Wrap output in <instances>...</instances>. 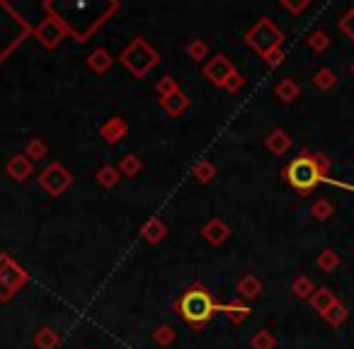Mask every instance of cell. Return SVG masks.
<instances>
[{
  "mask_svg": "<svg viewBox=\"0 0 354 349\" xmlns=\"http://www.w3.org/2000/svg\"><path fill=\"white\" fill-rule=\"evenodd\" d=\"M39 185L44 187V190H47L52 196H61L63 192L73 185V174L68 172L61 163H52V165H47V168L41 170Z\"/></svg>",
  "mask_w": 354,
  "mask_h": 349,
  "instance_id": "6",
  "label": "cell"
},
{
  "mask_svg": "<svg viewBox=\"0 0 354 349\" xmlns=\"http://www.w3.org/2000/svg\"><path fill=\"white\" fill-rule=\"evenodd\" d=\"M311 214H313L316 221H328L330 216L335 214V209H333V204H330L328 199H318L313 206H311Z\"/></svg>",
  "mask_w": 354,
  "mask_h": 349,
  "instance_id": "32",
  "label": "cell"
},
{
  "mask_svg": "<svg viewBox=\"0 0 354 349\" xmlns=\"http://www.w3.org/2000/svg\"><path fill=\"white\" fill-rule=\"evenodd\" d=\"M219 311L223 315H226L231 323H243V320L250 318V306H245V303L241 301H231V303H219Z\"/></svg>",
  "mask_w": 354,
  "mask_h": 349,
  "instance_id": "14",
  "label": "cell"
},
{
  "mask_svg": "<svg viewBox=\"0 0 354 349\" xmlns=\"http://www.w3.org/2000/svg\"><path fill=\"white\" fill-rule=\"evenodd\" d=\"M177 311H180L182 320L187 325L201 328L211 315L219 313V303L214 301V296L201 284H192L180 296V301H177Z\"/></svg>",
  "mask_w": 354,
  "mask_h": 349,
  "instance_id": "2",
  "label": "cell"
},
{
  "mask_svg": "<svg viewBox=\"0 0 354 349\" xmlns=\"http://www.w3.org/2000/svg\"><path fill=\"white\" fill-rule=\"evenodd\" d=\"M155 93L160 95V100H165V98H170V95L180 93V85H177V80H175L173 76H165V78H160L158 85H155Z\"/></svg>",
  "mask_w": 354,
  "mask_h": 349,
  "instance_id": "31",
  "label": "cell"
},
{
  "mask_svg": "<svg viewBox=\"0 0 354 349\" xmlns=\"http://www.w3.org/2000/svg\"><path fill=\"white\" fill-rule=\"evenodd\" d=\"M328 170H330V160L323 153H308V150H303L298 158H294L284 168V177H287V182L298 194H308V192H313L318 185L330 180Z\"/></svg>",
  "mask_w": 354,
  "mask_h": 349,
  "instance_id": "1",
  "label": "cell"
},
{
  "mask_svg": "<svg viewBox=\"0 0 354 349\" xmlns=\"http://www.w3.org/2000/svg\"><path fill=\"white\" fill-rule=\"evenodd\" d=\"M195 177L201 182V185H209L211 180L216 177V165L211 160H199L195 165Z\"/></svg>",
  "mask_w": 354,
  "mask_h": 349,
  "instance_id": "28",
  "label": "cell"
},
{
  "mask_svg": "<svg viewBox=\"0 0 354 349\" xmlns=\"http://www.w3.org/2000/svg\"><path fill=\"white\" fill-rule=\"evenodd\" d=\"M160 107H163L165 114H170V117H180V114L190 107V98L180 90V93H175V95H170V98L160 100Z\"/></svg>",
  "mask_w": 354,
  "mask_h": 349,
  "instance_id": "15",
  "label": "cell"
},
{
  "mask_svg": "<svg viewBox=\"0 0 354 349\" xmlns=\"http://www.w3.org/2000/svg\"><path fill=\"white\" fill-rule=\"evenodd\" d=\"M25 155L32 160V163H34V160H41L44 155H47V144H44L41 139H32L25 148Z\"/></svg>",
  "mask_w": 354,
  "mask_h": 349,
  "instance_id": "33",
  "label": "cell"
},
{
  "mask_svg": "<svg viewBox=\"0 0 354 349\" xmlns=\"http://www.w3.org/2000/svg\"><path fill=\"white\" fill-rule=\"evenodd\" d=\"M245 44L250 49H255L260 56H265V54H269L272 49L282 47L284 32L279 30L269 17H260V20L255 22V27L245 32Z\"/></svg>",
  "mask_w": 354,
  "mask_h": 349,
  "instance_id": "4",
  "label": "cell"
},
{
  "mask_svg": "<svg viewBox=\"0 0 354 349\" xmlns=\"http://www.w3.org/2000/svg\"><path fill=\"white\" fill-rule=\"evenodd\" d=\"M308 301H311V306H313V311H316V313L325 315L330 308H333L335 303L340 301V298L335 296V293L330 291L328 286H318V289H316V291H313V296L308 298Z\"/></svg>",
  "mask_w": 354,
  "mask_h": 349,
  "instance_id": "12",
  "label": "cell"
},
{
  "mask_svg": "<svg viewBox=\"0 0 354 349\" xmlns=\"http://www.w3.org/2000/svg\"><path fill=\"white\" fill-rule=\"evenodd\" d=\"M243 82H245V78L241 76V73H233L231 78H228L226 80V85H223V90H228V93H238V90H241L243 87Z\"/></svg>",
  "mask_w": 354,
  "mask_h": 349,
  "instance_id": "38",
  "label": "cell"
},
{
  "mask_svg": "<svg viewBox=\"0 0 354 349\" xmlns=\"http://www.w3.org/2000/svg\"><path fill=\"white\" fill-rule=\"evenodd\" d=\"M316 289H318V286H316L311 277H296V279H294V284H291L294 296H296V298H306V301L313 296Z\"/></svg>",
  "mask_w": 354,
  "mask_h": 349,
  "instance_id": "25",
  "label": "cell"
},
{
  "mask_svg": "<svg viewBox=\"0 0 354 349\" xmlns=\"http://www.w3.org/2000/svg\"><path fill=\"white\" fill-rule=\"evenodd\" d=\"M282 8L289 12H294V15H298V12H303L306 8H311V0H301V3H291V0H282Z\"/></svg>",
  "mask_w": 354,
  "mask_h": 349,
  "instance_id": "37",
  "label": "cell"
},
{
  "mask_svg": "<svg viewBox=\"0 0 354 349\" xmlns=\"http://www.w3.org/2000/svg\"><path fill=\"white\" fill-rule=\"evenodd\" d=\"M201 236H204V240L211 243V245H223V243L231 238V228L223 221H219V218H214V221H209L201 228Z\"/></svg>",
  "mask_w": 354,
  "mask_h": 349,
  "instance_id": "9",
  "label": "cell"
},
{
  "mask_svg": "<svg viewBox=\"0 0 354 349\" xmlns=\"http://www.w3.org/2000/svg\"><path fill=\"white\" fill-rule=\"evenodd\" d=\"M265 146H267V150L272 155H284L291 148V136H289L284 128H274L272 134L265 139Z\"/></svg>",
  "mask_w": 354,
  "mask_h": 349,
  "instance_id": "13",
  "label": "cell"
},
{
  "mask_svg": "<svg viewBox=\"0 0 354 349\" xmlns=\"http://www.w3.org/2000/svg\"><path fill=\"white\" fill-rule=\"evenodd\" d=\"M236 73V66H233V61L228 56H223V54H216L214 58H209L204 66V76L209 78V82H214L216 87H223L226 85L228 78Z\"/></svg>",
  "mask_w": 354,
  "mask_h": 349,
  "instance_id": "8",
  "label": "cell"
},
{
  "mask_svg": "<svg viewBox=\"0 0 354 349\" xmlns=\"http://www.w3.org/2000/svg\"><path fill=\"white\" fill-rule=\"evenodd\" d=\"M119 61H122V66L126 68L129 73H134V78H146L148 71H153V68L158 66L160 56L144 36H136V39L119 54Z\"/></svg>",
  "mask_w": 354,
  "mask_h": 349,
  "instance_id": "3",
  "label": "cell"
},
{
  "mask_svg": "<svg viewBox=\"0 0 354 349\" xmlns=\"http://www.w3.org/2000/svg\"><path fill=\"white\" fill-rule=\"evenodd\" d=\"M144 240L151 243V245H158L160 240H163L165 236H168V228H165V223L160 221L158 216H153V218H148L144 226Z\"/></svg>",
  "mask_w": 354,
  "mask_h": 349,
  "instance_id": "16",
  "label": "cell"
},
{
  "mask_svg": "<svg viewBox=\"0 0 354 349\" xmlns=\"http://www.w3.org/2000/svg\"><path fill=\"white\" fill-rule=\"evenodd\" d=\"M238 293H241V298H245V301H255L262 293V282L255 274H245V277L238 282Z\"/></svg>",
  "mask_w": 354,
  "mask_h": 349,
  "instance_id": "18",
  "label": "cell"
},
{
  "mask_svg": "<svg viewBox=\"0 0 354 349\" xmlns=\"http://www.w3.org/2000/svg\"><path fill=\"white\" fill-rule=\"evenodd\" d=\"M129 126L126 122H124L122 117H112L109 122L102 124V128H100V136H102L107 144H117V141H122L124 136H126Z\"/></svg>",
  "mask_w": 354,
  "mask_h": 349,
  "instance_id": "11",
  "label": "cell"
},
{
  "mask_svg": "<svg viewBox=\"0 0 354 349\" xmlns=\"http://www.w3.org/2000/svg\"><path fill=\"white\" fill-rule=\"evenodd\" d=\"M34 34L44 49H56L63 41V36H66V27H63V22L56 15H49L47 20H41V25L34 30Z\"/></svg>",
  "mask_w": 354,
  "mask_h": 349,
  "instance_id": "7",
  "label": "cell"
},
{
  "mask_svg": "<svg viewBox=\"0 0 354 349\" xmlns=\"http://www.w3.org/2000/svg\"><path fill=\"white\" fill-rule=\"evenodd\" d=\"M274 95H277L282 102H294V100H298V95H301V85H298L294 78H284V80H279L277 87H274Z\"/></svg>",
  "mask_w": 354,
  "mask_h": 349,
  "instance_id": "19",
  "label": "cell"
},
{
  "mask_svg": "<svg viewBox=\"0 0 354 349\" xmlns=\"http://www.w3.org/2000/svg\"><path fill=\"white\" fill-rule=\"evenodd\" d=\"M112 63H114V58L109 56L107 49H95V52L87 56V68H90V71H95L98 76L107 73L109 68H112Z\"/></svg>",
  "mask_w": 354,
  "mask_h": 349,
  "instance_id": "17",
  "label": "cell"
},
{
  "mask_svg": "<svg viewBox=\"0 0 354 349\" xmlns=\"http://www.w3.org/2000/svg\"><path fill=\"white\" fill-rule=\"evenodd\" d=\"M5 170H8V174H10L15 182H25L27 177L32 174V170H34V165H32V160L27 158L25 153H22V155H15V158L8 160Z\"/></svg>",
  "mask_w": 354,
  "mask_h": 349,
  "instance_id": "10",
  "label": "cell"
},
{
  "mask_svg": "<svg viewBox=\"0 0 354 349\" xmlns=\"http://www.w3.org/2000/svg\"><path fill=\"white\" fill-rule=\"evenodd\" d=\"M340 32H342V34L354 44V5L349 8L342 17H340Z\"/></svg>",
  "mask_w": 354,
  "mask_h": 349,
  "instance_id": "34",
  "label": "cell"
},
{
  "mask_svg": "<svg viewBox=\"0 0 354 349\" xmlns=\"http://www.w3.org/2000/svg\"><path fill=\"white\" fill-rule=\"evenodd\" d=\"M187 54H190L195 61H204L206 54H209V47H206L204 39H192V44L187 47Z\"/></svg>",
  "mask_w": 354,
  "mask_h": 349,
  "instance_id": "35",
  "label": "cell"
},
{
  "mask_svg": "<svg viewBox=\"0 0 354 349\" xmlns=\"http://www.w3.org/2000/svg\"><path fill=\"white\" fill-rule=\"evenodd\" d=\"M330 44H333V39H330V34L323 30H316L306 36V47L313 54H325L330 49Z\"/></svg>",
  "mask_w": 354,
  "mask_h": 349,
  "instance_id": "20",
  "label": "cell"
},
{
  "mask_svg": "<svg viewBox=\"0 0 354 349\" xmlns=\"http://www.w3.org/2000/svg\"><path fill=\"white\" fill-rule=\"evenodd\" d=\"M347 318H349V311H347V306H344L342 301H338L333 308L323 315V320L330 325V328H342V325L347 323Z\"/></svg>",
  "mask_w": 354,
  "mask_h": 349,
  "instance_id": "21",
  "label": "cell"
},
{
  "mask_svg": "<svg viewBox=\"0 0 354 349\" xmlns=\"http://www.w3.org/2000/svg\"><path fill=\"white\" fill-rule=\"evenodd\" d=\"M352 73H354V63H352Z\"/></svg>",
  "mask_w": 354,
  "mask_h": 349,
  "instance_id": "39",
  "label": "cell"
},
{
  "mask_svg": "<svg viewBox=\"0 0 354 349\" xmlns=\"http://www.w3.org/2000/svg\"><path fill=\"white\" fill-rule=\"evenodd\" d=\"M27 282H30V277H27L25 269H22L10 255L3 252V255H0V301L3 303L10 301Z\"/></svg>",
  "mask_w": 354,
  "mask_h": 349,
  "instance_id": "5",
  "label": "cell"
},
{
  "mask_svg": "<svg viewBox=\"0 0 354 349\" xmlns=\"http://www.w3.org/2000/svg\"><path fill=\"white\" fill-rule=\"evenodd\" d=\"M58 333L54 328H41L39 333L34 335V344H36V349H56L58 347Z\"/></svg>",
  "mask_w": 354,
  "mask_h": 349,
  "instance_id": "23",
  "label": "cell"
},
{
  "mask_svg": "<svg viewBox=\"0 0 354 349\" xmlns=\"http://www.w3.org/2000/svg\"><path fill=\"white\" fill-rule=\"evenodd\" d=\"M265 63H267L269 68H277V66H282V61H284V49L279 47V49H272L269 54H265Z\"/></svg>",
  "mask_w": 354,
  "mask_h": 349,
  "instance_id": "36",
  "label": "cell"
},
{
  "mask_svg": "<svg viewBox=\"0 0 354 349\" xmlns=\"http://www.w3.org/2000/svg\"><path fill=\"white\" fill-rule=\"evenodd\" d=\"M313 85L318 87V90H323V93H328V90H333V87L338 85V76H335L333 68L323 66V68H318V71H316Z\"/></svg>",
  "mask_w": 354,
  "mask_h": 349,
  "instance_id": "22",
  "label": "cell"
},
{
  "mask_svg": "<svg viewBox=\"0 0 354 349\" xmlns=\"http://www.w3.org/2000/svg\"><path fill=\"white\" fill-rule=\"evenodd\" d=\"M119 177H122V172H119V168H114V165H104V168H100V172H98V182L104 187V190L117 187Z\"/></svg>",
  "mask_w": 354,
  "mask_h": 349,
  "instance_id": "26",
  "label": "cell"
},
{
  "mask_svg": "<svg viewBox=\"0 0 354 349\" xmlns=\"http://www.w3.org/2000/svg\"><path fill=\"white\" fill-rule=\"evenodd\" d=\"M175 339H177V333H175V328H170V325H158V328L153 330V342L158 344V347H170Z\"/></svg>",
  "mask_w": 354,
  "mask_h": 349,
  "instance_id": "29",
  "label": "cell"
},
{
  "mask_svg": "<svg viewBox=\"0 0 354 349\" xmlns=\"http://www.w3.org/2000/svg\"><path fill=\"white\" fill-rule=\"evenodd\" d=\"M340 262H342V260H340L338 252H335L333 247H325V250L318 255V260H316V264H318L320 272H328L330 274V272H335V269L340 267Z\"/></svg>",
  "mask_w": 354,
  "mask_h": 349,
  "instance_id": "24",
  "label": "cell"
},
{
  "mask_svg": "<svg viewBox=\"0 0 354 349\" xmlns=\"http://www.w3.org/2000/svg\"><path fill=\"white\" fill-rule=\"evenodd\" d=\"M141 170H144V163L136 155H124L122 163H119V172L126 174V177H136Z\"/></svg>",
  "mask_w": 354,
  "mask_h": 349,
  "instance_id": "30",
  "label": "cell"
},
{
  "mask_svg": "<svg viewBox=\"0 0 354 349\" xmlns=\"http://www.w3.org/2000/svg\"><path fill=\"white\" fill-rule=\"evenodd\" d=\"M250 344H252V349H274L277 347V337H274L269 330L262 328L250 337Z\"/></svg>",
  "mask_w": 354,
  "mask_h": 349,
  "instance_id": "27",
  "label": "cell"
}]
</instances>
